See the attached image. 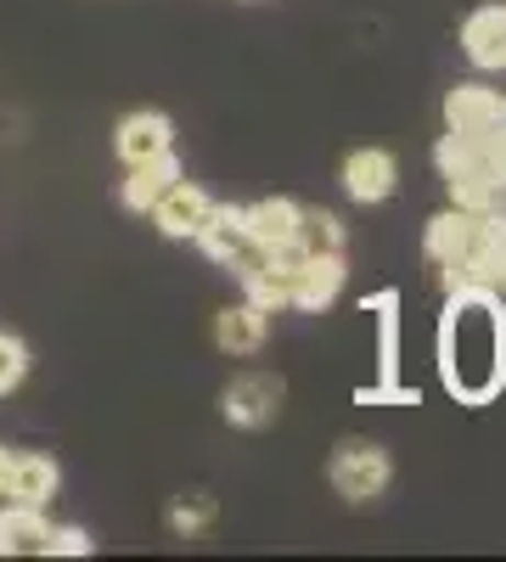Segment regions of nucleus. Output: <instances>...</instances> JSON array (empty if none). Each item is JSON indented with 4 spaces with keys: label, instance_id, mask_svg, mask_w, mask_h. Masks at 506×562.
<instances>
[{
    "label": "nucleus",
    "instance_id": "obj_1",
    "mask_svg": "<svg viewBox=\"0 0 506 562\" xmlns=\"http://www.w3.org/2000/svg\"><path fill=\"white\" fill-rule=\"evenodd\" d=\"M439 378L462 405H484L506 383V304L490 288H456L439 326Z\"/></svg>",
    "mask_w": 506,
    "mask_h": 562
},
{
    "label": "nucleus",
    "instance_id": "obj_2",
    "mask_svg": "<svg viewBox=\"0 0 506 562\" xmlns=\"http://www.w3.org/2000/svg\"><path fill=\"white\" fill-rule=\"evenodd\" d=\"M327 479L333 490L349 501V506H366V501H378L394 479V461L378 439H338L333 461H327Z\"/></svg>",
    "mask_w": 506,
    "mask_h": 562
},
{
    "label": "nucleus",
    "instance_id": "obj_3",
    "mask_svg": "<svg viewBox=\"0 0 506 562\" xmlns=\"http://www.w3.org/2000/svg\"><path fill=\"white\" fill-rule=\"evenodd\" d=\"M282 400H288V383L276 371H237L220 394V416L243 434H265L276 416H282Z\"/></svg>",
    "mask_w": 506,
    "mask_h": 562
},
{
    "label": "nucleus",
    "instance_id": "obj_4",
    "mask_svg": "<svg viewBox=\"0 0 506 562\" xmlns=\"http://www.w3.org/2000/svg\"><path fill=\"white\" fill-rule=\"evenodd\" d=\"M338 180H344V198H349V203L372 209V203H389V198H394L400 164H394V153H383V147H355V153L344 158Z\"/></svg>",
    "mask_w": 506,
    "mask_h": 562
},
{
    "label": "nucleus",
    "instance_id": "obj_5",
    "mask_svg": "<svg viewBox=\"0 0 506 562\" xmlns=\"http://www.w3.org/2000/svg\"><path fill=\"white\" fill-rule=\"evenodd\" d=\"M344 254H304L293 265V304L288 310H304V315H321L333 310L338 293H344Z\"/></svg>",
    "mask_w": 506,
    "mask_h": 562
},
{
    "label": "nucleus",
    "instance_id": "obj_6",
    "mask_svg": "<svg viewBox=\"0 0 506 562\" xmlns=\"http://www.w3.org/2000/svg\"><path fill=\"white\" fill-rule=\"evenodd\" d=\"M209 209H214V198L203 192L198 180L180 175V180L169 186V192L153 203V220H158V231H164L169 243H192L198 231H203V220H209Z\"/></svg>",
    "mask_w": 506,
    "mask_h": 562
},
{
    "label": "nucleus",
    "instance_id": "obj_7",
    "mask_svg": "<svg viewBox=\"0 0 506 562\" xmlns=\"http://www.w3.org/2000/svg\"><path fill=\"white\" fill-rule=\"evenodd\" d=\"M169 147H175V119L158 113V108L124 113L119 130H113V153H119L124 169H130V164H142V158H158V153H169Z\"/></svg>",
    "mask_w": 506,
    "mask_h": 562
},
{
    "label": "nucleus",
    "instance_id": "obj_8",
    "mask_svg": "<svg viewBox=\"0 0 506 562\" xmlns=\"http://www.w3.org/2000/svg\"><path fill=\"white\" fill-rule=\"evenodd\" d=\"M462 57L484 74H501L506 68V0H490V7L468 12L462 23Z\"/></svg>",
    "mask_w": 506,
    "mask_h": 562
},
{
    "label": "nucleus",
    "instance_id": "obj_9",
    "mask_svg": "<svg viewBox=\"0 0 506 562\" xmlns=\"http://www.w3.org/2000/svg\"><path fill=\"white\" fill-rule=\"evenodd\" d=\"M299 209L293 198H259L243 209V231L259 254H276V248H293L299 243Z\"/></svg>",
    "mask_w": 506,
    "mask_h": 562
},
{
    "label": "nucleus",
    "instance_id": "obj_10",
    "mask_svg": "<svg viewBox=\"0 0 506 562\" xmlns=\"http://www.w3.org/2000/svg\"><path fill=\"white\" fill-rule=\"evenodd\" d=\"M187 175V164L175 158V147L169 153H158V158H142V164H130V175H124V186H119V203L130 209V214H153V203L169 192V186Z\"/></svg>",
    "mask_w": 506,
    "mask_h": 562
},
{
    "label": "nucleus",
    "instance_id": "obj_11",
    "mask_svg": "<svg viewBox=\"0 0 506 562\" xmlns=\"http://www.w3.org/2000/svg\"><path fill=\"white\" fill-rule=\"evenodd\" d=\"M265 333H270V315L259 310V304H225L220 315H214V344H220V355H232V360H248V355H259L265 349Z\"/></svg>",
    "mask_w": 506,
    "mask_h": 562
},
{
    "label": "nucleus",
    "instance_id": "obj_12",
    "mask_svg": "<svg viewBox=\"0 0 506 562\" xmlns=\"http://www.w3.org/2000/svg\"><path fill=\"white\" fill-rule=\"evenodd\" d=\"M63 490V467L52 456H12V473H7V501L18 506H52Z\"/></svg>",
    "mask_w": 506,
    "mask_h": 562
},
{
    "label": "nucleus",
    "instance_id": "obj_13",
    "mask_svg": "<svg viewBox=\"0 0 506 562\" xmlns=\"http://www.w3.org/2000/svg\"><path fill=\"white\" fill-rule=\"evenodd\" d=\"M214 265H225V270H232L254 243H248V231H243V209L237 203H214L209 209V220H203V231H198V237H192Z\"/></svg>",
    "mask_w": 506,
    "mask_h": 562
},
{
    "label": "nucleus",
    "instance_id": "obj_14",
    "mask_svg": "<svg viewBox=\"0 0 506 562\" xmlns=\"http://www.w3.org/2000/svg\"><path fill=\"white\" fill-rule=\"evenodd\" d=\"M473 231H479V214H468V209H445V214H434V220H428L423 248H428V259L445 270V265H456V259H468Z\"/></svg>",
    "mask_w": 506,
    "mask_h": 562
},
{
    "label": "nucleus",
    "instance_id": "obj_15",
    "mask_svg": "<svg viewBox=\"0 0 506 562\" xmlns=\"http://www.w3.org/2000/svg\"><path fill=\"white\" fill-rule=\"evenodd\" d=\"M45 506H0V557H40L45 551Z\"/></svg>",
    "mask_w": 506,
    "mask_h": 562
},
{
    "label": "nucleus",
    "instance_id": "obj_16",
    "mask_svg": "<svg viewBox=\"0 0 506 562\" xmlns=\"http://www.w3.org/2000/svg\"><path fill=\"white\" fill-rule=\"evenodd\" d=\"M495 113H501V97H495L490 85H456L450 97H445V130L479 135L484 124H495Z\"/></svg>",
    "mask_w": 506,
    "mask_h": 562
},
{
    "label": "nucleus",
    "instance_id": "obj_17",
    "mask_svg": "<svg viewBox=\"0 0 506 562\" xmlns=\"http://www.w3.org/2000/svg\"><path fill=\"white\" fill-rule=\"evenodd\" d=\"M434 169H439V180H462V175L490 169V164H484V147H479V135H468V130H445V135H439V147H434Z\"/></svg>",
    "mask_w": 506,
    "mask_h": 562
},
{
    "label": "nucleus",
    "instance_id": "obj_18",
    "mask_svg": "<svg viewBox=\"0 0 506 562\" xmlns=\"http://www.w3.org/2000/svg\"><path fill=\"white\" fill-rule=\"evenodd\" d=\"M344 220L333 209H299V248L304 254H344Z\"/></svg>",
    "mask_w": 506,
    "mask_h": 562
},
{
    "label": "nucleus",
    "instance_id": "obj_19",
    "mask_svg": "<svg viewBox=\"0 0 506 562\" xmlns=\"http://www.w3.org/2000/svg\"><path fill=\"white\" fill-rule=\"evenodd\" d=\"M164 524H169L175 540H198V535L214 524V501H209V495H175L169 512H164Z\"/></svg>",
    "mask_w": 506,
    "mask_h": 562
},
{
    "label": "nucleus",
    "instance_id": "obj_20",
    "mask_svg": "<svg viewBox=\"0 0 506 562\" xmlns=\"http://www.w3.org/2000/svg\"><path fill=\"white\" fill-rule=\"evenodd\" d=\"M97 551V535L79 529V524H52L45 529V551L40 557H90Z\"/></svg>",
    "mask_w": 506,
    "mask_h": 562
},
{
    "label": "nucleus",
    "instance_id": "obj_21",
    "mask_svg": "<svg viewBox=\"0 0 506 562\" xmlns=\"http://www.w3.org/2000/svg\"><path fill=\"white\" fill-rule=\"evenodd\" d=\"M23 378H29V344L0 333V400H7L12 389H23Z\"/></svg>",
    "mask_w": 506,
    "mask_h": 562
},
{
    "label": "nucleus",
    "instance_id": "obj_22",
    "mask_svg": "<svg viewBox=\"0 0 506 562\" xmlns=\"http://www.w3.org/2000/svg\"><path fill=\"white\" fill-rule=\"evenodd\" d=\"M479 147H484V164H490V175H501V180H506V124H501V119L479 130Z\"/></svg>",
    "mask_w": 506,
    "mask_h": 562
},
{
    "label": "nucleus",
    "instance_id": "obj_23",
    "mask_svg": "<svg viewBox=\"0 0 506 562\" xmlns=\"http://www.w3.org/2000/svg\"><path fill=\"white\" fill-rule=\"evenodd\" d=\"M12 456H18V450H7V445H0V495H7V473H12Z\"/></svg>",
    "mask_w": 506,
    "mask_h": 562
},
{
    "label": "nucleus",
    "instance_id": "obj_24",
    "mask_svg": "<svg viewBox=\"0 0 506 562\" xmlns=\"http://www.w3.org/2000/svg\"><path fill=\"white\" fill-rule=\"evenodd\" d=\"M495 299L506 304V259H501V276H495Z\"/></svg>",
    "mask_w": 506,
    "mask_h": 562
},
{
    "label": "nucleus",
    "instance_id": "obj_25",
    "mask_svg": "<svg viewBox=\"0 0 506 562\" xmlns=\"http://www.w3.org/2000/svg\"><path fill=\"white\" fill-rule=\"evenodd\" d=\"M495 119H501V124H506V102H501V113H495Z\"/></svg>",
    "mask_w": 506,
    "mask_h": 562
}]
</instances>
